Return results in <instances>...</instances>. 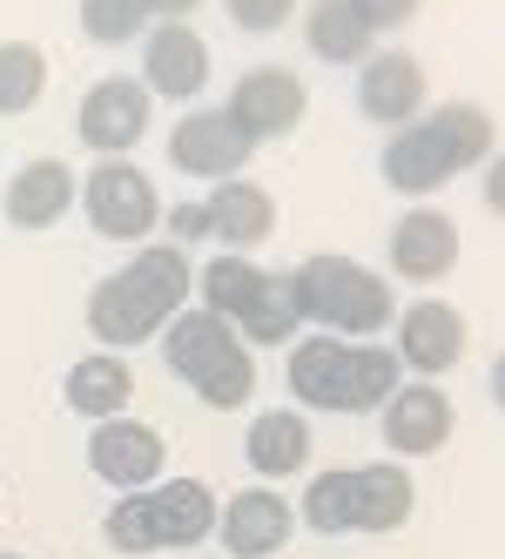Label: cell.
<instances>
[{"mask_svg": "<svg viewBox=\"0 0 505 559\" xmlns=\"http://www.w3.org/2000/svg\"><path fill=\"white\" fill-rule=\"evenodd\" d=\"M189 290H196V270L176 243H142L115 276H101L88 297V331L108 350H129L142 337H163V324L176 310H189Z\"/></svg>", "mask_w": 505, "mask_h": 559, "instance_id": "6da1fadb", "label": "cell"}, {"mask_svg": "<svg viewBox=\"0 0 505 559\" xmlns=\"http://www.w3.org/2000/svg\"><path fill=\"white\" fill-rule=\"evenodd\" d=\"M492 163V115L479 102H438V108H424L411 129H398L392 142H384L377 155V169L384 182H392L398 195H438L452 176L465 169H485Z\"/></svg>", "mask_w": 505, "mask_h": 559, "instance_id": "7a4b0ae2", "label": "cell"}, {"mask_svg": "<svg viewBox=\"0 0 505 559\" xmlns=\"http://www.w3.org/2000/svg\"><path fill=\"white\" fill-rule=\"evenodd\" d=\"M290 284H297L303 324H317V331H330V337H344V344H371L377 331H392V317H398L392 284H384L377 270L337 257V250L303 257V263L290 270Z\"/></svg>", "mask_w": 505, "mask_h": 559, "instance_id": "3957f363", "label": "cell"}, {"mask_svg": "<svg viewBox=\"0 0 505 559\" xmlns=\"http://www.w3.org/2000/svg\"><path fill=\"white\" fill-rule=\"evenodd\" d=\"M74 203L88 210L95 236H108V243H142V236L163 223V195H155L148 169L129 163V155H115V163H95Z\"/></svg>", "mask_w": 505, "mask_h": 559, "instance_id": "277c9868", "label": "cell"}, {"mask_svg": "<svg viewBox=\"0 0 505 559\" xmlns=\"http://www.w3.org/2000/svg\"><path fill=\"white\" fill-rule=\"evenodd\" d=\"M223 115L263 148V142H284V135L303 122V115H310V88H303L297 68H250L243 82L229 88Z\"/></svg>", "mask_w": 505, "mask_h": 559, "instance_id": "5b68a950", "label": "cell"}, {"mask_svg": "<svg viewBox=\"0 0 505 559\" xmlns=\"http://www.w3.org/2000/svg\"><path fill=\"white\" fill-rule=\"evenodd\" d=\"M148 115H155V95L135 82V74H108V82H95L82 95V142L101 155V163H115V155H129L142 135H148Z\"/></svg>", "mask_w": 505, "mask_h": 559, "instance_id": "8992f818", "label": "cell"}, {"mask_svg": "<svg viewBox=\"0 0 505 559\" xmlns=\"http://www.w3.org/2000/svg\"><path fill=\"white\" fill-rule=\"evenodd\" d=\"M392 324H398V344H392L398 365H405L411 378H424V384H438L458 357H465V344H472V337H465V317H458L445 297H418L411 310L392 317Z\"/></svg>", "mask_w": 505, "mask_h": 559, "instance_id": "52a82bcc", "label": "cell"}, {"mask_svg": "<svg viewBox=\"0 0 505 559\" xmlns=\"http://www.w3.org/2000/svg\"><path fill=\"white\" fill-rule=\"evenodd\" d=\"M142 88L155 102H196L209 88V41L189 21H163L142 41Z\"/></svg>", "mask_w": 505, "mask_h": 559, "instance_id": "ba28073f", "label": "cell"}, {"mask_svg": "<svg viewBox=\"0 0 505 559\" xmlns=\"http://www.w3.org/2000/svg\"><path fill=\"white\" fill-rule=\"evenodd\" d=\"M163 459H169L163 431H148L142 418H108V425H95V438H88V465H95L101 486H115V492H148V486H163Z\"/></svg>", "mask_w": 505, "mask_h": 559, "instance_id": "9c48e42d", "label": "cell"}, {"mask_svg": "<svg viewBox=\"0 0 505 559\" xmlns=\"http://www.w3.org/2000/svg\"><path fill=\"white\" fill-rule=\"evenodd\" d=\"M250 155H256V142L229 122L223 108H189L176 122V135H169V163L182 176H203V182H229Z\"/></svg>", "mask_w": 505, "mask_h": 559, "instance_id": "30bf717a", "label": "cell"}, {"mask_svg": "<svg viewBox=\"0 0 505 559\" xmlns=\"http://www.w3.org/2000/svg\"><path fill=\"white\" fill-rule=\"evenodd\" d=\"M377 431H384V445H392V459H432L452 438V397L438 384L411 378V384H398L392 397H384Z\"/></svg>", "mask_w": 505, "mask_h": 559, "instance_id": "8fae6325", "label": "cell"}, {"mask_svg": "<svg viewBox=\"0 0 505 559\" xmlns=\"http://www.w3.org/2000/svg\"><path fill=\"white\" fill-rule=\"evenodd\" d=\"M358 108H364V122L377 129H411L418 115H424V68L418 55L405 48H377L364 68H358Z\"/></svg>", "mask_w": 505, "mask_h": 559, "instance_id": "7c38bea8", "label": "cell"}, {"mask_svg": "<svg viewBox=\"0 0 505 559\" xmlns=\"http://www.w3.org/2000/svg\"><path fill=\"white\" fill-rule=\"evenodd\" d=\"M237 350H250L243 337H237V324H223L216 310H203V304H189V310H176L169 324H163V357H169V371L196 391L203 378H216Z\"/></svg>", "mask_w": 505, "mask_h": 559, "instance_id": "4fadbf2b", "label": "cell"}, {"mask_svg": "<svg viewBox=\"0 0 505 559\" xmlns=\"http://www.w3.org/2000/svg\"><path fill=\"white\" fill-rule=\"evenodd\" d=\"M290 533H297V512H290L284 492H269V486H243L237 499H223V512H216V539H223V552H237V559L284 552Z\"/></svg>", "mask_w": 505, "mask_h": 559, "instance_id": "5bb4252c", "label": "cell"}, {"mask_svg": "<svg viewBox=\"0 0 505 559\" xmlns=\"http://www.w3.org/2000/svg\"><path fill=\"white\" fill-rule=\"evenodd\" d=\"M458 223L432 203H418L392 223V270L405 276V284H438V276L458 270Z\"/></svg>", "mask_w": 505, "mask_h": 559, "instance_id": "9a60e30c", "label": "cell"}, {"mask_svg": "<svg viewBox=\"0 0 505 559\" xmlns=\"http://www.w3.org/2000/svg\"><path fill=\"white\" fill-rule=\"evenodd\" d=\"M209 236L229 250V257H250L256 243H269L277 236V195H269L263 182H243V176H229L209 189Z\"/></svg>", "mask_w": 505, "mask_h": 559, "instance_id": "2e32d148", "label": "cell"}, {"mask_svg": "<svg viewBox=\"0 0 505 559\" xmlns=\"http://www.w3.org/2000/svg\"><path fill=\"white\" fill-rule=\"evenodd\" d=\"M74 195H82L74 169L55 163V155H41V163H21V169L8 176V195H0V210H8L14 229H55V223L74 210Z\"/></svg>", "mask_w": 505, "mask_h": 559, "instance_id": "e0dca14e", "label": "cell"}, {"mask_svg": "<svg viewBox=\"0 0 505 559\" xmlns=\"http://www.w3.org/2000/svg\"><path fill=\"white\" fill-rule=\"evenodd\" d=\"M418 506V486L405 459H377L351 472V533H398Z\"/></svg>", "mask_w": 505, "mask_h": 559, "instance_id": "ac0fdd59", "label": "cell"}, {"mask_svg": "<svg viewBox=\"0 0 505 559\" xmlns=\"http://www.w3.org/2000/svg\"><path fill=\"white\" fill-rule=\"evenodd\" d=\"M68 412L74 418H95V425H108V418H122L129 412V397H135V371H129V357L122 350H88L82 365H68Z\"/></svg>", "mask_w": 505, "mask_h": 559, "instance_id": "d6986e66", "label": "cell"}, {"mask_svg": "<svg viewBox=\"0 0 505 559\" xmlns=\"http://www.w3.org/2000/svg\"><path fill=\"white\" fill-rule=\"evenodd\" d=\"M148 512H155V533H163V552H182L216 533L223 506L203 478H163V486H148Z\"/></svg>", "mask_w": 505, "mask_h": 559, "instance_id": "ffe728a7", "label": "cell"}, {"mask_svg": "<svg viewBox=\"0 0 505 559\" xmlns=\"http://www.w3.org/2000/svg\"><path fill=\"white\" fill-rule=\"evenodd\" d=\"M310 445H317V438H310V418H303L297 405H277V412H256V418H250L243 459H250L256 478H290V472H303Z\"/></svg>", "mask_w": 505, "mask_h": 559, "instance_id": "44dd1931", "label": "cell"}, {"mask_svg": "<svg viewBox=\"0 0 505 559\" xmlns=\"http://www.w3.org/2000/svg\"><path fill=\"white\" fill-rule=\"evenodd\" d=\"M303 41L317 61L330 68H364L377 55V34L358 21L351 0H310V14H303Z\"/></svg>", "mask_w": 505, "mask_h": 559, "instance_id": "7402d4cb", "label": "cell"}, {"mask_svg": "<svg viewBox=\"0 0 505 559\" xmlns=\"http://www.w3.org/2000/svg\"><path fill=\"white\" fill-rule=\"evenodd\" d=\"M405 384V365L392 344H351L344 350V371H337V397L330 412H384V397Z\"/></svg>", "mask_w": 505, "mask_h": 559, "instance_id": "603a6c76", "label": "cell"}, {"mask_svg": "<svg viewBox=\"0 0 505 559\" xmlns=\"http://www.w3.org/2000/svg\"><path fill=\"white\" fill-rule=\"evenodd\" d=\"M344 337H303L297 350H290V365H284V384L297 391V405L303 412H330V397H337V371H344Z\"/></svg>", "mask_w": 505, "mask_h": 559, "instance_id": "cb8c5ba5", "label": "cell"}, {"mask_svg": "<svg viewBox=\"0 0 505 559\" xmlns=\"http://www.w3.org/2000/svg\"><path fill=\"white\" fill-rule=\"evenodd\" d=\"M297 331H303L297 284H290V270H269V276H263V290H256V304L237 317V337L256 350V344H290Z\"/></svg>", "mask_w": 505, "mask_h": 559, "instance_id": "d4e9b609", "label": "cell"}, {"mask_svg": "<svg viewBox=\"0 0 505 559\" xmlns=\"http://www.w3.org/2000/svg\"><path fill=\"white\" fill-rule=\"evenodd\" d=\"M263 276L269 270H256L250 257H209L203 263V276H196V290H203V310H216L223 317V324H237V317L256 304V290H263Z\"/></svg>", "mask_w": 505, "mask_h": 559, "instance_id": "484cf974", "label": "cell"}, {"mask_svg": "<svg viewBox=\"0 0 505 559\" xmlns=\"http://www.w3.org/2000/svg\"><path fill=\"white\" fill-rule=\"evenodd\" d=\"M48 95V55L34 41H0V115H27Z\"/></svg>", "mask_w": 505, "mask_h": 559, "instance_id": "4316f807", "label": "cell"}, {"mask_svg": "<svg viewBox=\"0 0 505 559\" xmlns=\"http://www.w3.org/2000/svg\"><path fill=\"white\" fill-rule=\"evenodd\" d=\"M303 526H310V533H324V539L351 533V472H344V465L317 472V478L303 486Z\"/></svg>", "mask_w": 505, "mask_h": 559, "instance_id": "83f0119b", "label": "cell"}, {"mask_svg": "<svg viewBox=\"0 0 505 559\" xmlns=\"http://www.w3.org/2000/svg\"><path fill=\"white\" fill-rule=\"evenodd\" d=\"M101 533L115 552H163V533H155V512H148V492H129V499H115L108 519H101Z\"/></svg>", "mask_w": 505, "mask_h": 559, "instance_id": "f1b7e54d", "label": "cell"}, {"mask_svg": "<svg viewBox=\"0 0 505 559\" xmlns=\"http://www.w3.org/2000/svg\"><path fill=\"white\" fill-rule=\"evenodd\" d=\"M142 21H148L142 0H82V34H88L95 48H129V41H142Z\"/></svg>", "mask_w": 505, "mask_h": 559, "instance_id": "f546056e", "label": "cell"}, {"mask_svg": "<svg viewBox=\"0 0 505 559\" xmlns=\"http://www.w3.org/2000/svg\"><path fill=\"white\" fill-rule=\"evenodd\" d=\"M250 391H256V365H250V350H237L216 378H203V384H196V397H203L209 412H237V405H250Z\"/></svg>", "mask_w": 505, "mask_h": 559, "instance_id": "4dcf8cb0", "label": "cell"}, {"mask_svg": "<svg viewBox=\"0 0 505 559\" xmlns=\"http://www.w3.org/2000/svg\"><path fill=\"white\" fill-rule=\"evenodd\" d=\"M229 21H237L243 34H277L290 14H297V0H223Z\"/></svg>", "mask_w": 505, "mask_h": 559, "instance_id": "1f68e13d", "label": "cell"}, {"mask_svg": "<svg viewBox=\"0 0 505 559\" xmlns=\"http://www.w3.org/2000/svg\"><path fill=\"white\" fill-rule=\"evenodd\" d=\"M351 8H358V21H364L371 34H392V27H405V21L424 8V0H351Z\"/></svg>", "mask_w": 505, "mask_h": 559, "instance_id": "d6a6232c", "label": "cell"}, {"mask_svg": "<svg viewBox=\"0 0 505 559\" xmlns=\"http://www.w3.org/2000/svg\"><path fill=\"white\" fill-rule=\"evenodd\" d=\"M169 229H176V250L182 243H209V210L203 203H176L169 210Z\"/></svg>", "mask_w": 505, "mask_h": 559, "instance_id": "836d02e7", "label": "cell"}, {"mask_svg": "<svg viewBox=\"0 0 505 559\" xmlns=\"http://www.w3.org/2000/svg\"><path fill=\"white\" fill-rule=\"evenodd\" d=\"M485 210L505 216V155L492 148V163H485Z\"/></svg>", "mask_w": 505, "mask_h": 559, "instance_id": "e575fe53", "label": "cell"}, {"mask_svg": "<svg viewBox=\"0 0 505 559\" xmlns=\"http://www.w3.org/2000/svg\"><path fill=\"white\" fill-rule=\"evenodd\" d=\"M142 8H148V14H163V21H182V14H196L203 0H142Z\"/></svg>", "mask_w": 505, "mask_h": 559, "instance_id": "d590c367", "label": "cell"}, {"mask_svg": "<svg viewBox=\"0 0 505 559\" xmlns=\"http://www.w3.org/2000/svg\"><path fill=\"white\" fill-rule=\"evenodd\" d=\"M492 405L505 412V350H498V365H492Z\"/></svg>", "mask_w": 505, "mask_h": 559, "instance_id": "8d00e7d4", "label": "cell"}, {"mask_svg": "<svg viewBox=\"0 0 505 559\" xmlns=\"http://www.w3.org/2000/svg\"><path fill=\"white\" fill-rule=\"evenodd\" d=\"M0 559H21V552H0Z\"/></svg>", "mask_w": 505, "mask_h": 559, "instance_id": "74e56055", "label": "cell"}]
</instances>
